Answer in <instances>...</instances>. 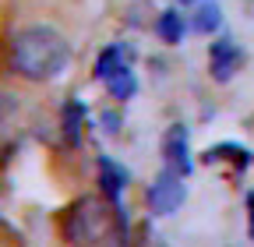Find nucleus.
Wrapping results in <instances>:
<instances>
[{"mask_svg":"<svg viewBox=\"0 0 254 247\" xmlns=\"http://www.w3.org/2000/svg\"><path fill=\"white\" fill-rule=\"evenodd\" d=\"M155 32L163 36V43H170V46H177L180 39H184V32H187V18L180 14V11H163L159 14V21H155Z\"/></svg>","mask_w":254,"mask_h":247,"instance_id":"nucleus-8","label":"nucleus"},{"mask_svg":"<svg viewBox=\"0 0 254 247\" xmlns=\"http://www.w3.org/2000/svg\"><path fill=\"white\" fill-rule=\"evenodd\" d=\"M81 127H85V106L71 99L64 106V134H67V141H81Z\"/></svg>","mask_w":254,"mask_h":247,"instance_id":"nucleus-10","label":"nucleus"},{"mask_svg":"<svg viewBox=\"0 0 254 247\" xmlns=\"http://www.w3.org/2000/svg\"><path fill=\"white\" fill-rule=\"evenodd\" d=\"M99 184H103L106 198L120 205V191H124V184H127V173H124L113 159H103V163H99Z\"/></svg>","mask_w":254,"mask_h":247,"instance_id":"nucleus-9","label":"nucleus"},{"mask_svg":"<svg viewBox=\"0 0 254 247\" xmlns=\"http://www.w3.org/2000/svg\"><path fill=\"white\" fill-rule=\"evenodd\" d=\"M247 215H251V237H254V191L247 194Z\"/></svg>","mask_w":254,"mask_h":247,"instance_id":"nucleus-13","label":"nucleus"},{"mask_svg":"<svg viewBox=\"0 0 254 247\" xmlns=\"http://www.w3.org/2000/svg\"><path fill=\"white\" fill-rule=\"evenodd\" d=\"M14 106H18V103H14V96H7V92H0V124H4V120H7V117L14 113Z\"/></svg>","mask_w":254,"mask_h":247,"instance_id":"nucleus-12","label":"nucleus"},{"mask_svg":"<svg viewBox=\"0 0 254 247\" xmlns=\"http://www.w3.org/2000/svg\"><path fill=\"white\" fill-rule=\"evenodd\" d=\"M71 64V43L50 25H28L11 43V67L25 81H53Z\"/></svg>","mask_w":254,"mask_h":247,"instance_id":"nucleus-1","label":"nucleus"},{"mask_svg":"<svg viewBox=\"0 0 254 247\" xmlns=\"http://www.w3.org/2000/svg\"><path fill=\"white\" fill-rule=\"evenodd\" d=\"M124 71H131V53H127L124 46H106L99 53V60H95V78L99 81H110Z\"/></svg>","mask_w":254,"mask_h":247,"instance_id":"nucleus-7","label":"nucleus"},{"mask_svg":"<svg viewBox=\"0 0 254 247\" xmlns=\"http://www.w3.org/2000/svg\"><path fill=\"white\" fill-rule=\"evenodd\" d=\"M184 198H187L184 177L173 173V170H163V173H159V177L152 180L148 194H145V201H148V208H152L155 215H173V212L184 205Z\"/></svg>","mask_w":254,"mask_h":247,"instance_id":"nucleus-3","label":"nucleus"},{"mask_svg":"<svg viewBox=\"0 0 254 247\" xmlns=\"http://www.w3.org/2000/svg\"><path fill=\"white\" fill-rule=\"evenodd\" d=\"M163 159H166V170L187 177L190 173V145H187V127H180V124H173V127L166 131L163 138Z\"/></svg>","mask_w":254,"mask_h":247,"instance_id":"nucleus-4","label":"nucleus"},{"mask_svg":"<svg viewBox=\"0 0 254 247\" xmlns=\"http://www.w3.org/2000/svg\"><path fill=\"white\" fill-rule=\"evenodd\" d=\"M187 28L190 32H198V36H212L219 32V25H222V7H219V0H198L194 7H187Z\"/></svg>","mask_w":254,"mask_h":247,"instance_id":"nucleus-6","label":"nucleus"},{"mask_svg":"<svg viewBox=\"0 0 254 247\" xmlns=\"http://www.w3.org/2000/svg\"><path fill=\"white\" fill-rule=\"evenodd\" d=\"M208 64H212V78L215 81H230L240 71V64H244V50L233 39H219L208 50Z\"/></svg>","mask_w":254,"mask_h":247,"instance_id":"nucleus-5","label":"nucleus"},{"mask_svg":"<svg viewBox=\"0 0 254 247\" xmlns=\"http://www.w3.org/2000/svg\"><path fill=\"white\" fill-rule=\"evenodd\" d=\"M106 88H110V96H113L117 103H127V99L134 96V88H138V81H134V71H124V74L110 78V81H106Z\"/></svg>","mask_w":254,"mask_h":247,"instance_id":"nucleus-11","label":"nucleus"},{"mask_svg":"<svg viewBox=\"0 0 254 247\" xmlns=\"http://www.w3.org/2000/svg\"><path fill=\"white\" fill-rule=\"evenodd\" d=\"M177 4H184V7H194V4H198V0H177Z\"/></svg>","mask_w":254,"mask_h":247,"instance_id":"nucleus-14","label":"nucleus"},{"mask_svg":"<svg viewBox=\"0 0 254 247\" xmlns=\"http://www.w3.org/2000/svg\"><path fill=\"white\" fill-rule=\"evenodd\" d=\"M124 208L110 198H81L67 212V240L78 247H117L124 240Z\"/></svg>","mask_w":254,"mask_h":247,"instance_id":"nucleus-2","label":"nucleus"}]
</instances>
